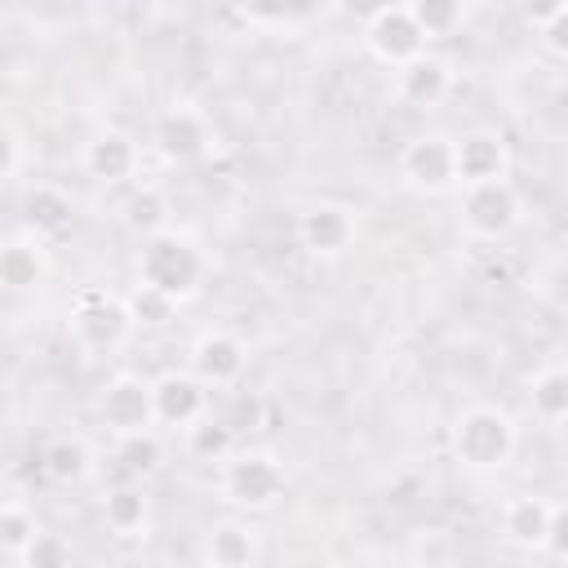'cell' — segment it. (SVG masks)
<instances>
[{
	"label": "cell",
	"instance_id": "1f68e13d",
	"mask_svg": "<svg viewBox=\"0 0 568 568\" xmlns=\"http://www.w3.org/2000/svg\"><path fill=\"white\" fill-rule=\"evenodd\" d=\"M537 36H541L546 53H555L559 62H568V9H564V13H555V18H550V22L537 31Z\"/></svg>",
	"mask_w": 568,
	"mask_h": 568
},
{
	"label": "cell",
	"instance_id": "8992f818",
	"mask_svg": "<svg viewBox=\"0 0 568 568\" xmlns=\"http://www.w3.org/2000/svg\"><path fill=\"white\" fill-rule=\"evenodd\" d=\"M98 422L111 435H129V430L155 426V382H146L142 373L106 377L98 386Z\"/></svg>",
	"mask_w": 568,
	"mask_h": 568
},
{
	"label": "cell",
	"instance_id": "3957f363",
	"mask_svg": "<svg viewBox=\"0 0 568 568\" xmlns=\"http://www.w3.org/2000/svg\"><path fill=\"white\" fill-rule=\"evenodd\" d=\"M222 497L240 510H271L284 488H288V470L271 448H235L222 462Z\"/></svg>",
	"mask_w": 568,
	"mask_h": 568
},
{
	"label": "cell",
	"instance_id": "484cf974",
	"mask_svg": "<svg viewBox=\"0 0 568 568\" xmlns=\"http://www.w3.org/2000/svg\"><path fill=\"white\" fill-rule=\"evenodd\" d=\"M426 40H453L466 27V0H404Z\"/></svg>",
	"mask_w": 568,
	"mask_h": 568
},
{
	"label": "cell",
	"instance_id": "7c38bea8",
	"mask_svg": "<svg viewBox=\"0 0 568 568\" xmlns=\"http://www.w3.org/2000/svg\"><path fill=\"white\" fill-rule=\"evenodd\" d=\"M151 142H155V151H160L169 164H191V160H200V155L213 146V124H209L204 111L178 102V106H169V111L155 120Z\"/></svg>",
	"mask_w": 568,
	"mask_h": 568
},
{
	"label": "cell",
	"instance_id": "9a60e30c",
	"mask_svg": "<svg viewBox=\"0 0 568 568\" xmlns=\"http://www.w3.org/2000/svg\"><path fill=\"white\" fill-rule=\"evenodd\" d=\"M448 93H453V67L435 53H422L395 71V98L404 106L426 111V106H439Z\"/></svg>",
	"mask_w": 568,
	"mask_h": 568
},
{
	"label": "cell",
	"instance_id": "ac0fdd59",
	"mask_svg": "<svg viewBox=\"0 0 568 568\" xmlns=\"http://www.w3.org/2000/svg\"><path fill=\"white\" fill-rule=\"evenodd\" d=\"M102 524L120 541H146L151 537V497L142 484H120L102 497Z\"/></svg>",
	"mask_w": 568,
	"mask_h": 568
},
{
	"label": "cell",
	"instance_id": "836d02e7",
	"mask_svg": "<svg viewBox=\"0 0 568 568\" xmlns=\"http://www.w3.org/2000/svg\"><path fill=\"white\" fill-rule=\"evenodd\" d=\"M564 9H568V0H519V13H524V18H528L537 31H541V27H546L555 13H564Z\"/></svg>",
	"mask_w": 568,
	"mask_h": 568
},
{
	"label": "cell",
	"instance_id": "ba28073f",
	"mask_svg": "<svg viewBox=\"0 0 568 568\" xmlns=\"http://www.w3.org/2000/svg\"><path fill=\"white\" fill-rule=\"evenodd\" d=\"M186 368L213 390H235L244 382V373H248V346L226 328H209V333H200L191 342Z\"/></svg>",
	"mask_w": 568,
	"mask_h": 568
},
{
	"label": "cell",
	"instance_id": "6da1fadb",
	"mask_svg": "<svg viewBox=\"0 0 568 568\" xmlns=\"http://www.w3.org/2000/svg\"><path fill=\"white\" fill-rule=\"evenodd\" d=\"M209 271H213V262L200 248V240L178 231V226H164V231L146 235L142 248H138V280L169 293L173 302H191L204 288Z\"/></svg>",
	"mask_w": 568,
	"mask_h": 568
},
{
	"label": "cell",
	"instance_id": "8fae6325",
	"mask_svg": "<svg viewBox=\"0 0 568 568\" xmlns=\"http://www.w3.org/2000/svg\"><path fill=\"white\" fill-rule=\"evenodd\" d=\"M355 235H359V222L337 200H320L297 213V244L311 257H342L355 244Z\"/></svg>",
	"mask_w": 568,
	"mask_h": 568
},
{
	"label": "cell",
	"instance_id": "9c48e42d",
	"mask_svg": "<svg viewBox=\"0 0 568 568\" xmlns=\"http://www.w3.org/2000/svg\"><path fill=\"white\" fill-rule=\"evenodd\" d=\"M209 413H213V386H204L191 368H173L155 377V426L160 430H191Z\"/></svg>",
	"mask_w": 568,
	"mask_h": 568
},
{
	"label": "cell",
	"instance_id": "cb8c5ba5",
	"mask_svg": "<svg viewBox=\"0 0 568 568\" xmlns=\"http://www.w3.org/2000/svg\"><path fill=\"white\" fill-rule=\"evenodd\" d=\"M182 439H186V453L200 457V462H226V457L240 448V444H235L240 430H235L226 417H213V413L200 417L191 430H182Z\"/></svg>",
	"mask_w": 568,
	"mask_h": 568
},
{
	"label": "cell",
	"instance_id": "d6986e66",
	"mask_svg": "<svg viewBox=\"0 0 568 568\" xmlns=\"http://www.w3.org/2000/svg\"><path fill=\"white\" fill-rule=\"evenodd\" d=\"M71 217H75V200L62 186H53V182H36L22 195V222H27V231H36L44 240L62 235L71 226Z\"/></svg>",
	"mask_w": 568,
	"mask_h": 568
},
{
	"label": "cell",
	"instance_id": "d6a6232c",
	"mask_svg": "<svg viewBox=\"0 0 568 568\" xmlns=\"http://www.w3.org/2000/svg\"><path fill=\"white\" fill-rule=\"evenodd\" d=\"M395 0H337V9L351 18V22H359V27H368L377 13H386Z\"/></svg>",
	"mask_w": 568,
	"mask_h": 568
},
{
	"label": "cell",
	"instance_id": "603a6c76",
	"mask_svg": "<svg viewBox=\"0 0 568 568\" xmlns=\"http://www.w3.org/2000/svg\"><path fill=\"white\" fill-rule=\"evenodd\" d=\"M115 462L129 479H146L164 466V439H160V426H146V430H129V435H115Z\"/></svg>",
	"mask_w": 568,
	"mask_h": 568
},
{
	"label": "cell",
	"instance_id": "277c9868",
	"mask_svg": "<svg viewBox=\"0 0 568 568\" xmlns=\"http://www.w3.org/2000/svg\"><path fill=\"white\" fill-rule=\"evenodd\" d=\"M67 328L80 351L106 355V351H120L138 324H133L124 297H115L106 288H80L71 302V315H67Z\"/></svg>",
	"mask_w": 568,
	"mask_h": 568
},
{
	"label": "cell",
	"instance_id": "4316f807",
	"mask_svg": "<svg viewBox=\"0 0 568 568\" xmlns=\"http://www.w3.org/2000/svg\"><path fill=\"white\" fill-rule=\"evenodd\" d=\"M124 222L133 231H142V240L155 235V231H164V226H173L169 222V195L160 186H151V182H138L133 195H129V204H124Z\"/></svg>",
	"mask_w": 568,
	"mask_h": 568
},
{
	"label": "cell",
	"instance_id": "f1b7e54d",
	"mask_svg": "<svg viewBox=\"0 0 568 568\" xmlns=\"http://www.w3.org/2000/svg\"><path fill=\"white\" fill-rule=\"evenodd\" d=\"M71 559H75V546H71L62 532H49V528H40V532H36V541L22 550L18 568H67Z\"/></svg>",
	"mask_w": 568,
	"mask_h": 568
},
{
	"label": "cell",
	"instance_id": "52a82bcc",
	"mask_svg": "<svg viewBox=\"0 0 568 568\" xmlns=\"http://www.w3.org/2000/svg\"><path fill=\"white\" fill-rule=\"evenodd\" d=\"M399 182L417 195H448L457 191V160H453V138L444 133H422L399 151Z\"/></svg>",
	"mask_w": 568,
	"mask_h": 568
},
{
	"label": "cell",
	"instance_id": "d4e9b609",
	"mask_svg": "<svg viewBox=\"0 0 568 568\" xmlns=\"http://www.w3.org/2000/svg\"><path fill=\"white\" fill-rule=\"evenodd\" d=\"M40 528H44V524L36 519V510H31L22 497H9V501L0 506V555H4L9 564H18L22 550L36 541Z\"/></svg>",
	"mask_w": 568,
	"mask_h": 568
},
{
	"label": "cell",
	"instance_id": "4fadbf2b",
	"mask_svg": "<svg viewBox=\"0 0 568 568\" xmlns=\"http://www.w3.org/2000/svg\"><path fill=\"white\" fill-rule=\"evenodd\" d=\"M453 160H457V186L510 178V146L497 129H470L453 138Z\"/></svg>",
	"mask_w": 568,
	"mask_h": 568
},
{
	"label": "cell",
	"instance_id": "83f0119b",
	"mask_svg": "<svg viewBox=\"0 0 568 568\" xmlns=\"http://www.w3.org/2000/svg\"><path fill=\"white\" fill-rule=\"evenodd\" d=\"M124 302H129V315H133L138 328H164L178 315V306H182V302H173L169 293H160V288H151L142 280L124 293Z\"/></svg>",
	"mask_w": 568,
	"mask_h": 568
},
{
	"label": "cell",
	"instance_id": "7402d4cb",
	"mask_svg": "<svg viewBox=\"0 0 568 568\" xmlns=\"http://www.w3.org/2000/svg\"><path fill=\"white\" fill-rule=\"evenodd\" d=\"M528 408L541 426H568V368L550 364L528 377Z\"/></svg>",
	"mask_w": 568,
	"mask_h": 568
},
{
	"label": "cell",
	"instance_id": "e0dca14e",
	"mask_svg": "<svg viewBox=\"0 0 568 568\" xmlns=\"http://www.w3.org/2000/svg\"><path fill=\"white\" fill-rule=\"evenodd\" d=\"M44 275H49V244H44V235H36V231L9 235L4 248H0V284L9 293H27V288L44 284Z\"/></svg>",
	"mask_w": 568,
	"mask_h": 568
},
{
	"label": "cell",
	"instance_id": "5b68a950",
	"mask_svg": "<svg viewBox=\"0 0 568 568\" xmlns=\"http://www.w3.org/2000/svg\"><path fill=\"white\" fill-rule=\"evenodd\" d=\"M457 213H462V231L479 244H497L506 240L519 217H524V200L515 191L510 178H493V182H475V186H457Z\"/></svg>",
	"mask_w": 568,
	"mask_h": 568
},
{
	"label": "cell",
	"instance_id": "44dd1931",
	"mask_svg": "<svg viewBox=\"0 0 568 568\" xmlns=\"http://www.w3.org/2000/svg\"><path fill=\"white\" fill-rule=\"evenodd\" d=\"M257 555H262L257 532H253L248 524H240V519L217 524V528L204 537V546H200V559H204L209 568H248V564H257Z\"/></svg>",
	"mask_w": 568,
	"mask_h": 568
},
{
	"label": "cell",
	"instance_id": "4dcf8cb0",
	"mask_svg": "<svg viewBox=\"0 0 568 568\" xmlns=\"http://www.w3.org/2000/svg\"><path fill=\"white\" fill-rule=\"evenodd\" d=\"M546 555L568 564V501H555L550 510V537H546Z\"/></svg>",
	"mask_w": 568,
	"mask_h": 568
},
{
	"label": "cell",
	"instance_id": "ffe728a7",
	"mask_svg": "<svg viewBox=\"0 0 568 568\" xmlns=\"http://www.w3.org/2000/svg\"><path fill=\"white\" fill-rule=\"evenodd\" d=\"M40 470L49 484L58 488H75L93 475V448L80 439V435H53L44 448H40Z\"/></svg>",
	"mask_w": 568,
	"mask_h": 568
},
{
	"label": "cell",
	"instance_id": "7a4b0ae2",
	"mask_svg": "<svg viewBox=\"0 0 568 568\" xmlns=\"http://www.w3.org/2000/svg\"><path fill=\"white\" fill-rule=\"evenodd\" d=\"M448 448H453V462L470 475H497L510 466L515 448H519V426L506 408L497 404H470L453 417V430H448Z\"/></svg>",
	"mask_w": 568,
	"mask_h": 568
},
{
	"label": "cell",
	"instance_id": "5bb4252c",
	"mask_svg": "<svg viewBox=\"0 0 568 568\" xmlns=\"http://www.w3.org/2000/svg\"><path fill=\"white\" fill-rule=\"evenodd\" d=\"M80 164H84L89 178H98L106 186H120V182H133L142 173V146L124 129H102L98 138L84 142Z\"/></svg>",
	"mask_w": 568,
	"mask_h": 568
},
{
	"label": "cell",
	"instance_id": "30bf717a",
	"mask_svg": "<svg viewBox=\"0 0 568 568\" xmlns=\"http://www.w3.org/2000/svg\"><path fill=\"white\" fill-rule=\"evenodd\" d=\"M364 44H368V53H373L382 67L399 71L404 62L422 58L430 40H426V36H422V27L413 22L408 4H404V0H395L386 13H377V18L364 27Z\"/></svg>",
	"mask_w": 568,
	"mask_h": 568
},
{
	"label": "cell",
	"instance_id": "2e32d148",
	"mask_svg": "<svg viewBox=\"0 0 568 568\" xmlns=\"http://www.w3.org/2000/svg\"><path fill=\"white\" fill-rule=\"evenodd\" d=\"M550 510L555 501L537 497V493H515L506 506H501V537L515 546V550H546V537H550Z\"/></svg>",
	"mask_w": 568,
	"mask_h": 568
},
{
	"label": "cell",
	"instance_id": "f546056e",
	"mask_svg": "<svg viewBox=\"0 0 568 568\" xmlns=\"http://www.w3.org/2000/svg\"><path fill=\"white\" fill-rule=\"evenodd\" d=\"M0 146H4V160H0V178L4 182H18L22 178V164H27V138H22V129L9 120L4 124V133H0Z\"/></svg>",
	"mask_w": 568,
	"mask_h": 568
}]
</instances>
